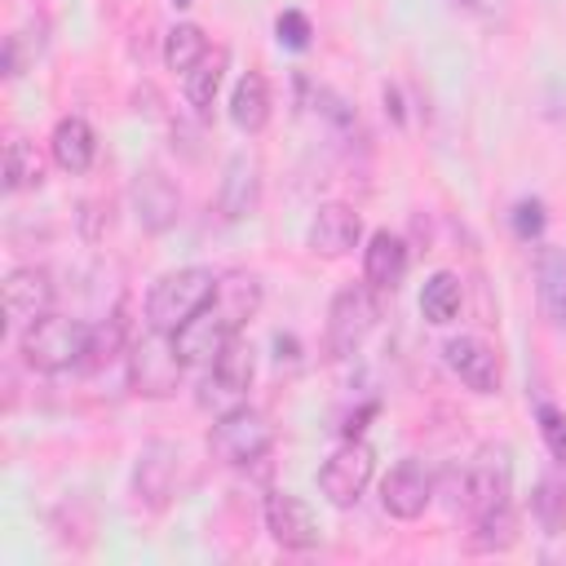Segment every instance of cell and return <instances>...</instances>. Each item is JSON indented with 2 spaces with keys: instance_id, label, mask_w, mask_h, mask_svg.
Returning <instances> with one entry per match:
<instances>
[{
  "instance_id": "6da1fadb",
  "label": "cell",
  "mask_w": 566,
  "mask_h": 566,
  "mask_svg": "<svg viewBox=\"0 0 566 566\" xmlns=\"http://www.w3.org/2000/svg\"><path fill=\"white\" fill-rule=\"evenodd\" d=\"M252 305H256V287H252V279H248V287H239L234 301H217V296H212L190 323H181V327L172 332V345H177L181 363H186V367H190V363L212 367V358L239 336L243 310L252 314Z\"/></svg>"
},
{
  "instance_id": "7a4b0ae2",
  "label": "cell",
  "mask_w": 566,
  "mask_h": 566,
  "mask_svg": "<svg viewBox=\"0 0 566 566\" xmlns=\"http://www.w3.org/2000/svg\"><path fill=\"white\" fill-rule=\"evenodd\" d=\"M217 292H221V287H217V274L203 270V265L172 270V274H164V279L150 287V296H146V327L172 336V332H177L181 323H190Z\"/></svg>"
},
{
  "instance_id": "3957f363",
  "label": "cell",
  "mask_w": 566,
  "mask_h": 566,
  "mask_svg": "<svg viewBox=\"0 0 566 566\" xmlns=\"http://www.w3.org/2000/svg\"><path fill=\"white\" fill-rule=\"evenodd\" d=\"M93 354V327L66 314H44L22 327V358L35 371H66Z\"/></svg>"
},
{
  "instance_id": "277c9868",
  "label": "cell",
  "mask_w": 566,
  "mask_h": 566,
  "mask_svg": "<svg viewBox=\"0 0 566 566\" xmlns=\"http://www.w3.org/2000/svg\"><path fill=\"white\" fill-rule=\"evenodd\" d=\"M270 447H274V424H270L256 407H248V402L221 411L217 424L208 429V451H212L221 464H252V460H261Z\"/></svg>"
},
{
  "instance_id": "5b68a950",
  "label": "cell",
  "mask_w": 566,
  "mask_h": 566,
  "mask_svg": "<svg viewBox=\"0 0 566 566\" xmlns=\"http://www.w3.org/2000/svg\"><path fill=\"white\" fill-rule=\"evenodd\" d=\"M380 318V305L371 296V287H340L332 296V310H327V358H349L363 349V340L371 336Z\"/></svg>"
},
{
  "instance_id": "8992f818",
  "label": "cell",
  "mask_w": 566,
  "mask_h": 566,
  "mask_svg": "<svg viewBox=\"0 0 566 566\" xmlns=\"http://www.w3.org/2000/svg\"><path fill=\"white\" fill-rule=\"evenodd\" d=\"M181 354H177V345H172V336L168 332H146L142 340H133V349H128V380H133V389L137 394H146V398H168L172 389H177V380H181Z\"/></svg>"
},
{
  "instance_id": "52a82bcc",
  "label": "cell",
  "mask_w": 566,
  "mask_h": 566,
  "mask_svg": "<svg viewBox=\"0 0 566 566\" xmlns=\"http://www.w3.org/2000/svg\"><path fill=\"white\" fill-rule=\"evenodd\" d=\"M252 371H256V354L243 336H234L217 358H212V371L203 376L199 385V407L208 411H230L239 402H248V385H252Z\"/></svg>"
},
{
  "instance_id": "ba28073f",
  "label": "cell",
  "mask_w": 566,
  "mask_h": 566,
  "mask_svg": "<svg viewBox=\"0 0 566 566\" xmlns=\"http://www.w3.org/2000/svg\"><path fill=\"white\" fill-rule=\"evenodd\" d=\"M371 473H376V451H371L363 438H345V442L323 460V469H318V491H323L336 509H349V504H358V495L367 491Z\"/></svg>"
},
{
  "instance_id": "9c48e42d",
  "label": "cell",
  "mask_w": 566,
  "mask_h": 566,
  "mask_svg": "<svg viewBox=\"0 0 566 566\" xmlns=\"http://www.w3.org/2000/svg\"><path fill=\"white\" fill-rule=\"evenodd\" d=\"M513 495V464H509V451L504 447H486L478 455V464L464 473V495L460 504L469 509V517H486V513H500V509H513L509 504Z\"/></svg>"
},
{
  "instance_id": "30bf717a",
  "label": "cell",
  "mask_w": 566,
  "mask_h": 566,
  "mask_svg": "<svg viewBox=\"0 0 566 566\" xmlns=\"http://www.w3.org/2000/svg\"><path fill=\"white\" fill-rule=\"evenodd\" d=\"M433 500V473L420 460H398L380 482V509L398 522H416Z\"/></svg>"
},
{
  "instance_id": "8fae6325",
  "label": "cell",
  "mask_w": 566,
  "mask_h": 566,
  "mask_svg": "<svg viewBox=\"0 0 566 566\" xmlns=\"http://www.w3.org/2000/svg\"><path fill=\"white\" fill-rule=\"evenodd\" d=\"M177 464H181V451L177 442L168 438H150L142 451H137V469H133V491L146 509H164L172 486H177Z\"/></svg>"
},
{
  "instance_id": "7c38bea8",
  "label": "cell",
  "mask_w": 566,
  "mask_h": 566,
  "mask_svg": "<svg viewBox=\"0 0 566 566\" xmlns=\"http://www.w3.org/2000/svg\"><path fill=\"white\" fill-rule=\"evenodd\" d=\"M128 199H133L137 226L150 230V234H164L177 221V212H181V195H177V186L159 168H142L133 177V186H128Z\"/></svg>"
},
{
  "instance_id": "4fadbf2b",
  "label": "cell",
  "mask_w": 566,
  "mask_h": 566,
  "mask_svg": "<svg viewBox=\"0 0 566 566\" xmlns=\"http://www.w3.org/2000/svg\"><path fill=\"white\" fill-rule=\"evenodd\" d=\"M265 531H270V539L279 548L305 553V548L318 544V522H314L310 504L301 495H292V491H270L265 495Z\"/></svg>"
},
{
  "instance_id": "5bb4252c",
  "label": "cell",
  "mask_w": 566,
  "mask_h": 566,
  "mask_svg": "<svg viewBox=\"0 0 566 566\" xmlns=\"http://www.w3.org/2000/svg\"><path fill=\"white\" fill-rule=\"evenodd\" d=\"M442 358H447L451 376H460V385H469L473 394L500 389V354L482 336H451L442 345Z\"/></svg>"
},
{
  "instance_id": "9a60e30c",
  "label": "cell",
  "mask_w": 566,
  "mask_h": 566,
  "mask_svg": "<svg viewBox=\"0 0 566 566\" xmlns=\"http://www.w3.org/2000/svg\"><path fill=\"white\" fill-rule=\"evenodd\" d=\"M358 239H363V221L349 203H323L310 217V230H305V243L318 256H345V252L358 248Z\"/></svg>"
},
{
  "instance_id": "2e32d148",
  "label": "cell",
  "mask_w": 566,
  "mask_h": 566,
  "mask_svg": "<svg viewBox=\"0 0 566 566\" xmlns=\"http://www.w3.org/2000/svg\"><path fill=\"white\" fill-rule=\"evenodd\" d=\"M4 310L18 327L44 318L53 310V279L35 265H18L9 279H4Z\"/></svg>"
},
{
  "instance_id": "e0dca14e",
  "label": "cell",
  "mask_w": 566,
  "mask_h": 566,
  "mask_svg": "<svg viewBox=\"0 0 566 566\" xmlns=\"http://www.w3.org/2000/svg\"><path fill=\"white\" fill-rule=\"evenodd\" d=\"M407 274V243L389 230H376L363 248V283L371 292H394Z\"/></svg>"
},
{
  "instance_id": "ac0fdd59",
  "label": "cell",
  "mask_w": 566,
  "mask_h": 566,
  "mask_svg": "<svg viewBox=\"0 0 566 566\" xmlns=\"http://www.w3.org/2000/svg\"><path fill=\"white\" fill-rule=\"evenodd\" d=\"M256 190H261V168L252 155H230L226 172H221V190H217V208L226 221H239L256 208Z\"/></svg>"
},
{
  "instance_id": "d6986e66",
  "label": "cell",
  "mask_w": 566,
  "mask_h": 566,
  "mask_svg": "<svg viewBox=\"0 0 566 566\" xmlns=\"http://www.w3.org/2000/svg\"><path fill=\"white\" fill-rule=\"evenodd\" d=\"M53 159H57V168H66V172H88L93 168V159H97V133H93V124L88 119H80V115H66V119H57V128H53Z\"/></svg>"
},
{
  "instance_id": "ffe728a7",
  "label": "cell",
  "mask_w": 566,
  "mask_h": 566,
  "mask_svg": "<svg viewBox=\"0 0 566 566\" xmlns=\"http://www.w3.org/2000/svg\"><path fill=\"white\" fill-rule=\"evenodd\" d=\"M535 287H539V310L553 327H566V252L562 248H539L535 256Z\"/></svg>"
},
{
  "instance_id": "44dd1931",
  "label": "cell",
  "mask_w": 566,
  "mask_h": 566,
  "mask_svg": "<svg viewBox=\"0 0 566 566\" xmlns=\"http://www.w3.org/2000/svg\"><path fill=\"white\" fill-rule=\"evenodd\" d=\"M230 119H234L239 133H261L270 124V84L256 71H248L234 84V93H230Z\"/></svg>"
},
{
  "instance_id": "7402d4cb",
  "label": "cell",
  "mask_w": 566,
  "mask_h": 566,
  "mask_svg": "<svg viewBox=\"0 0 566 566\" xmlns=\"http://www.w3.org/2000/svg\"><path fill=\"white\" fill-rule=\"evenodd\" d=\"M420 314H424V323L447 327V323L460 314V279L447 274V270L429 274L424 287H420Z\"/></svg>"
},
{
  "instance_id": "603a6c76",
  "label": "cell",
  "mask_w": 566,
  "mask_h": 566,
  "mask_svg": "<svg viewBox=\"0 0 566 566\" xmlns=\"http://www.w3.org/2000/svg\"><path fill=\"white\" fill-rule=\"evenodd\" d=\"M208 57V35L195 27V22H177L168 35H164V62L168 71H195L199 62Z\"/></svg>"
},
{
  "instance_id": "cb8c5ba5",
  "label": "cell",
  "mask_w": 566,
  "mask_h": 566,
  "mask_svg": "<svg viewBox=\"0 0 566 566\" xmlns=\"http://www.w3.org/2000/svg\"><path fill=\"white\" fill-rule=\"evenodd\" d=\"M40 177H44V168H40L35 146L27 137H9V146H4V186L9 190H31V186H40Z\"/></svg>"
},
{
  "instance_id": "d4e9b609",
  "label": "cell",
  "mask_w": 566,
  "mask_h": 566,
  "mask_svg": "<svg viewBox=\"0 0 566 566\" xmlns=\"http://www.w3.org/2000/svg\"><path fill=\"white\" fill-rule=\"evenodd\" d=\"M221 66H226V49H221V53H208L195 71H186V102H190L199 115L212 111V97H217V88H221Z\"/></svg>"
},
{
  "instance_id": "484cf974",
  "label": "cell",
  "mask_w": 566,
  "mask_h": 566,
  "mask_svg": "<svg viewBox=\"0 0 566 566\" xmlns=\"http://www.w3.org/2000/svg\"><path fill=\"white\" fill-rule=\"evenodd\" d=\"M513 539H517L513 509H500V513H486L473 522V548H482V553H504Z\"/></svg>"
},
{
  "instance_id": "4316f807",
  "label": "cell",
  "mask_w": 566,
  "mask_h": 566,
  "mask_svg": "<svg viewBox=\"0 0 566 566\" xmlns=\"http://www.w3.org/2000/svg\"><path fill=\"white\" fill-rule=\"evenodd\" d=\"M531 509H535V517H539L544 531H562V522H566V495H562V486H557L553 478H544V482L535 486Z\"/></svg>"
},
{
  "instance_id": "83f0119b",
  "label": "cell",
  "mask_w": 566,
  "mask_h": 566,
  "mask_svg": "<svg viewBox=\"0 0 566 566\" xmlns=\"http://www.w3.org/2000/svg\"><path fill=\"white\" fill-rule=\"evenodd\" d=\"M535 420H539V438H544L548 455L566 464V411H557V407H539Z\"/></svg>"
},
{
  "instance_id": "f1b7e54d",
  "label": "cell",
  "mask_w": 566,
  "mask_h": 566,
  "mask_svg": "<svg viewBox=\"0 0 566 566\" xmlns=\"http://www.w3.org/2000/svg\"><path fill=\"white\" fill-rule=\"evenodd\" d=\"M274 31H279V44H287V49H305L310 44V18L301 13V9H283L279 13V22H274Z\"/></svg>"
},
{
  "instance_id": "f546056e",
  "label": "cell",
  "mask_w": 566,
  "mask_h": 566,
  "mask_svg": "<svg viewBox=\"0 0 566 566\" xmlns=\"http://www.w3.org/2000/svg\"><path fill=\"white\" fill-rule=\"evenodd\" d=\"M513 230H517V239H539V230H544V203L539 199H522L513 208Z\"/></svg>"
},
{
  "instance_id": "4dcf8cb0",
  "label": "cell",
  "mask_w": 566,
  "mask_h": 566,
  "mask_svg": "<svg viewBox=\"0 0 566 566\" xmlns=\"http://www.w3.org/2000/svg\"><path fill=\"white\" fill-rule=\"evenodd\" d=\"M177 4H190V0H177Z\"/></svg>"
}]
</instances>
